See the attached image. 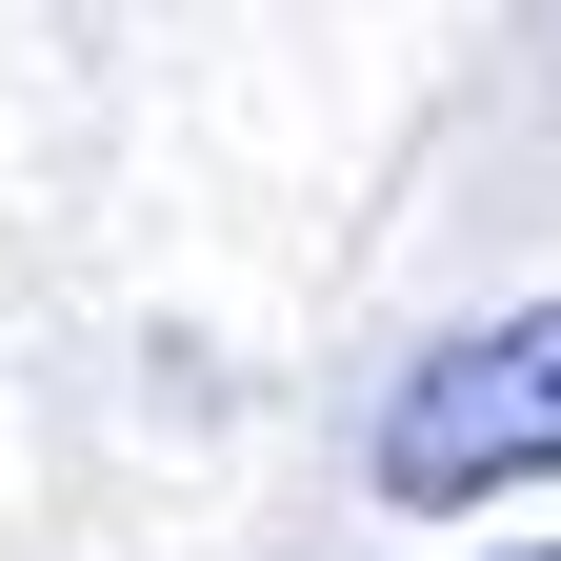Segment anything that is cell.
Segmentation results:
<instances>
[{
  "label": "cell",
  "mask_w": 561,
  "mask_h": 561,
  "mask_svg": "<svg viewBox=\"0 0 561 561\" xmlns=\"http://www.w3.org/2000/svg\"><path fill=\"white\" fill-rule=\"evenodd\" d=\"M502 481H561V301L442 341V362L381 401V502L461 522V502H502Z\"/></svg>",
  "instance_id": "6da1fadb"
},
{
  "label": "cell",
  "mask_w": 561,
  "mask_h": 561,
  "mask_svg": "<svg viewBox=\"0 0 561 561\" xmlns=\"http://www.w3.org/2000/svg\"><path fill=\"white\" fill-rule=\"evenodd\" d=\"M522 561H561V541H522Z\"/></svg>",
  "instance_id": "7a4b0ae2"
}]
</instances>
